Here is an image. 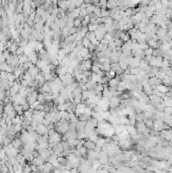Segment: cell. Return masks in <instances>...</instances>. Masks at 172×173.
I'll list each match as a JSON object with an SVG mask.
<instances>
[{
	"label": "cell",
	"instance_id": "37",
	"mask_svg": "<svg viewBox=\"0 0 172 173\" xmlns=\"http://www.w3.org/2000/svg\"><path fill=\"white\" fill-rule=\"evenodd\" d=\"M108 42H109V41H107V40H105V39H102V40L100 41V43H101L102 45H105V46H108Z\"/></svg>",
	"mask_w": 172,
	"mask_h": 173
},
{
	"label": "cell",
	"instance_id": "9",
	"mask_svg": "<svg viewBox=\"0 0 172 173\" xmlns=\"http://www.w3.org/2000/svg\"><path fill=\"white\" fill-rule=\"evenodd\" d=\"M118 82H119V79L118 78H116V77H113V78H111V79H109V81H108V87H111V88H117V85H118Z\"/></svg>",
	"mask_w": 172,
	"mask_h": 173
},
{
	"label": "cell",
	"instance_id": "30",
	"mask_svg": "<svg viewBox=\"0 0 172 173\" xmlns=\"http://www.w3.org/2000/svg\"><path fill=\"white\" fill-rule=\"evenodd\" d=\"M40 104H41V103H40V101L37 99V100H36V101H35L32 104H30L29 106H30V108H31V109H37V107H38Z\"/></svg>",
	"mask_w": 172,
	"mask_h": 173
},
{
	"label": "cell",
	"instance_id": "23",
	"mask_svg": "<svg viewBox=\"0 0 172 173\" xmlns=\"http://www.w3.org/2000/svg\"><path fill=\"white\" fill-rule=\"evenodd\" d=\"M81 43H82V46L85 47V48H88V47L91 45V42H90L86 37H84V38L81 40Z\"/></svg>",
	"mask_w": 172,
	"mask_h": 173
},
{
	"label": "cell",
	"instance_id": "27",
	"mask_svg": "<svg viewBox=\"0 0 172 173\" xmlns=\"http://www.w3.org/2000/svg\"><path fill=\"white\" fill-rule=\"evenodd\" d=\"M119 67H121V66H119L118 63H110V70H112V71H114V72H115V70H117Z\"/></svg>",
	"mask_w": 172,
	"mask_h": 173
},
{
	"label": "cell",
	"instance_id": "2",
	"mask_svg": "<svg viewBox=\"0 0 172 173\" xmlns=\"http://www.w3.org/2000/svg\"><path fill=\"white\" fill-rule=\"evenodd\" d=\"M59 77H60V79L62 80V83L64 84V86L69 85V84H71L72 82H74V78H73V75H72V74L67 73V74L62 75V76H59Z\"/></svg>",
	"mask_w": 172,
	"mask_h": 173
},
{
	"label": "cell",
	"instance_id": "7",
	"mask_svg": "<svg viewBox=\"0 0 172 173\" xmlns=\"http://www.w3.org/2000/svg\"><path fill=\"white\" fill-rule=\"evenodd\" d=\"M143 91L149 96L151 94H153V88L152 86L149 84V82H146V83H143Z\"/></svg>",
	"mask_w": 172,
	"mask_h": 173
},
{
	"label": "cell",
	"instance_id": "13",
	"mask_svg": "<svg viewBox=\"0 0 172 173\" xmlns=\"http://www.w3.org/2000/svg\"><path fill=\"white\" fill-rule=\"evenodd\" d=\"M133 56L138 57V58H140V59H144L145 54H144V51H143L142 49H138V50H136L135 52H133Z\"/></svg>",
	"mask_w": 172,
	"mask_h": 173
},
{
	"label": "cell",
	"instance_id": "31",
	"mask_svg": "<svg viewBox=\"0 0 172 173\" xmlns=\"http://www.w3.org/2000/svg\"><path fill=\"white\" fill-rule=\"evenodd\" d=\"M88 15V12H87V9L83 8V9H80V15L79 16H82V17H85Z\"/></svg>",
	"mask_w": 172,
	"mask_h": 173
},
{
	"label": "cell",
	"instance_id": "36",
	"mask_svg": "<svg viewBox=\"0 0 172 173\" xmlns=\"http://www.w3.org/2000/svg\"><path fill=\"white\" fill-rule=\"evenodd\" d=\"M5 61H6V58L4 57L3 53H1V54H0V64L3 63V62H5Z\"/></svg>",
	"mask_w": 172,
	"mask_h": 173
},
{
	"label": "cell",
	"instance_id": "15",
	"mask_svg": "<svg viewBox=\"0 0 172 173\" xmlns=\"http://www.w3.org/2000/svg\"><path fill=\"white\" fill-rule=\"evenodd\" d=\"M152 55L154 57H163L164 56V51H162L161 49H153Z\"/></svg>",
	"mask_w": 172,
	"mask_h": 173
},
{
	"label": "cell",
	"instance_id": "26",
	"mask_svg": "<svg viewBox=\"0 0 172 173\" xmlns=\"http://www.w3.org/2000/svg\"><path fill=\"white\" fill-rule=\"evenodd\" d=\"M8 67H9V64L5 61V62H3V63L0 64V71H6Z\"/></svg>",
	"mask_w": 172,
	"mask_h": 173
},
{
	"label": "cell",
	"instance_id": "5",
	"mask_svg": "<svg viewBox=\"0 0 172 173\" xmlns=\"http://www.w3.org/2000/svg\"><path fill=\"white\" fill-rule=\"evenodd\" d=\"M36 131H37V133H38L40 136H42V135H46V134H48V132H49V128H48L47 126H45L44 124H40V125H38V127H37Z\"/></svg>",
	"mask_w": 172,
	"mask_h": 173
},
{
	"label": "cell",
	"instance_id": "34",
	"mask_svg": "<svg viewBox=\"0 0 172 173\" xmlns=\"http://www.w3.org/2000/svg\"><path fill=\"white\" fill-rule=\"evenodd\" d=\"M103 39H105V40H107V41H110V40H112V38H111V33L107 31V32H106V33L104 34Z\"/></svg>",
	"mask_w": 172,
	"mask_h": 173
},
{
	"label": "cell",
	"instance_id": "8",
	"mask_svg": "<svg viewBox=\"0 0 172 173\" xmlns=\"http://www.w3.org/2000/svg\"><path fill=\"white\" fill-rule=\"evenodd\" d=\"M28 60H29L33 65H36L37 62H38V60H39V55H38V53H36L35 51H32V52L30 53V55L28 56Z\"/></svg>",
	"mask_w": 172,
	"mask_h": 173
},
{
	"label": "cell",
	"instance_id": "10",
	"mask_svg": "<svg viewBox=\"0 0 172 173\" xmlns=\"http://www.w3.org/2000/svg\"><path fill=\"white\" fill-rule=\"evenodd\" d=\"M126 131L131 135V136H134L137 134V129L135 126H132V125H127L126 126Z\"/></svg>",
	"mask_w": 172,
	"mask_h": 173
},
{
	"label": "cell",
	"instance_id": "11",
	"mask_svg": "<svg viewBox=\"0 0 172 173\" xmlns=\"http://www.w3.org/2000/svg\"><path fill=\"white\" fill-rule=\"evenodd\" d=\"M84 147H86L87 150H92L95 147V142L91 141L90 139H87V141H84Z\"/></svg>",
	"mask_w": 172,
	"mask_h": 173
},
{
	"label": "cell",
	"instance_id": "33",
	"mask_svg": "<svg viewBox=\"0 0 172 173\" xmlns=\"http://www.w3.org/2000/svg\"><path fill=\"white\" fill-rule=\"evenodd\" d=\"M152 53H153V49L152 48H148V49H146V50H144V54H145V56L146 55H152Z\"/></svg>",
	"mask_w": 172,
	"mask_h": 173
},
{
	"label": "cell",
	"instance_id": "25",
	"mask_svg": "<svg viewBox=\"0 0 172 173\" xmlns=\"http://www.w3.org/2000/svg\"><path fill=\"white\" fill-rule=\"evenodd\" d=\"M7 79H8L11 83H13V82H14V80H15V79H17V78L15 77V75L13 74V72H10V73H7Z\"/></svg>",
	"mask_w": 172,
	"mask_h": 173
},
{
	"label": "cell",
	"instance_id": "38",
	"mask_svg": "<svg viewBox=\"0 0 172 173\" xmlns=\"http://www.w3.org/2000/svg\"><path fill=\"white\" fill-rule=\"evenodd\" d=\"M93 150H94L95 152L99 153V152H100V151L102 150V148H101V147H98V146H96V145H95V147H94V149H93Z\"/></svg>",
	"mask_w": 172,
	"mask_h": 173
},
{
	"label": "cell",
	"instance_id": "4",
	"mask_svg": "<svg viewBox=\"0 0 172 173\" xmlns=\"http://www.w3.org/2000/svg\"><path fill=\"white\" fill-rule=\"evenodd\" d=\"M52 150H53V154H55V155H57V156H61V155H62V152L64 151V147H63L62 142L55 144L54 147L52 148Z\"/></svg>",
	"mask_w": 172,
	"mask_h": 173
},
{
	"label": "cell",
	"instance_id": "12",
	"mask_svg": "<svg viewBox=\"0 0 172 173\" xmlns=\"http://www.w3.org/2000/svg\"><path fill=\"white\" fill-rule=\"evenodd\" d=\"M27 71H28V72L30 73V75H31V76H32V77L35 78V77H36V76H37V75L39 74L40 68H38V67H36L35 65H32V66H31V67H30V68H29V69H28Z\"/></svg>",
	"mask_w": 172,
	"mask_h": 173
},
{
	"label": "cell",
	"instance_id": "39",
	"mask_svg": "<svg viewBox=\"0 0 172 173\" xmlns=\"http://www.w3.org/2000/svg\"><path fill=\"white\" fill-rule=\"evenodd\" d=\"M1 80H2V77H1V75H0V82H1Z\"/></svg>",
	"mask_w": 172,
	"mask_h": 173
},
{
	"label": "cell",
	"instance_id": "20",
	"mask_svg": "<svg viewBox=\"0 0 172 173\" xmlns=\"http://www.w3.org/2000/svg\"><path fill=\"white\" fill-rule=\"evenodd\" d=\"M38 100L40 101V103L41 104H45V102H47L46 101V96H45V93H40V94H38Z\"/></svg>",
	"mask_w": 172,
	"mask_h": 173
},
{
	"label": "cell",
	"instance_id": "32",
	"mask_svg": "<svg viewBox=\"0 0 172 173\" xmlns=\"http://www.w3.org/2000/svg\"><path fill=\"white\" fill-rule=\"evenodd\" d=\"M123 44H124V42H123L121 39L114 40V45H115L116 47H122V46H123Z\"/></svg>",
	"mask_w": 172,
	"mask_h": 173
},
{
	"label": "cell",
	"instance_id": "3",
	"mask_svg": "<svg viewBox=\"0 0 172 173\" xmlns=\"http://www.w3.org/2000/svg\"><path fill=\"white\" fill-rule=\"evenodd\" d=\"M62 141V137H61V135L59 134V133H55V134H53V135H50L49 136V143L50 144H57V143H60Z\"/></svg>",
	"mask_w": 172,
	"mask_h": 173
},
{
	"label": "cell",
	"instance_id": "18",
	"mask_svg": "<svg viewBox=\"0 0 172 173\" xmlns=\"http://www.w3.org/2000/svg\"><path fill=\"white\" fill-rule=\"evenodd\" d=\"M14 109H15V111H16V113H17L18 115H22L23 112H24L21 104H16V105H14Z\"/></svg>",
	"mask_w": 172,
	"mask_h": 173
},
{
	"label": "cell",
	"instance_id": "19",
	"mask_svg": "<svg viewBox=\"0 0 172 173\" xmlns=\"http://www.w3.org/2000/svg\"><path fill=\"white\" fill-rule=\"evenodd\" d=\"M106 143V141H105V139L104 138H99L98 137V139L96 140V142H95V145L96 146H98V147H103V145Z\"/></svg>",
	"mask_w": 172,
	"mask_h": 173
},
{
	"label": "cell",
	"instance_id": "1",
	"mask_svg": "<svg viewBox=\"0 0 172 173\" xmlns=\"http://www.w3.org/2000/svg\"><path fill=\"white\" fill-rule=\"evenodd\" d=\"M70 126V120H67L65 118H61L56 123V131L60 134H65Z\"/></svg>",
	"mask_w": 172,
	"mask_h": 173
},
{
	"label": "cell",
	"instance_id": "17",
	"mask_svg": "<svg viewBox=\"0 0 172 173\" xmlns=\"http://www.w3.org/2000/svg\"><path fill=\"white\" fill-rule=\"evenodd\" d=\"M11 144L14 146V147H16V148H22V142H21V140H20V138L19 139H15V140H13L12 142H11Z\"/></svg>",
	"mask_w": 172,
	"mask_h": 173
},
{
	"label": "cell",
	"instance_id": "16",
	"mask_svg": "<svg viewBox=\"0 0 172 173\" xmlns=\"http://www.w3.org/2000/svg\"><path fill=\"white\" fill-rule=\"evenodd\" d=\"M144 119H145V114H144L143 111L142 112H138L136 114V122L137 123H142V122H144Z\"/></svg>",
	"mask_w": 172,
	"mask_h": 173
},
{
	"label": "cell",
	"instance_id": "6",
	"mask_svg": "<svg viewBox=\"0 0 172 173\" xmlns=\"http://www.w3.org/2000/svg\"><path fill=\"white\" fill-rule=\"evenodd\" d=\"M148 82H149V84H150L151 86H157V85L162 84V80H161V79H159V78H158V77H156V76H154V77H150Z\"/></svg>",
	"mask_w": 172,
	"mask_h": 173
},
{
	"label": "cell",
	"instance_id": "14",
	"mask_svg": "<svg viewBox=\"0 0 172 173\" xmlns=\"http://www.w3.org/2000/svg\"><path fill=\"white\" fill-rule=\"evenodd\" d=\"M99 68H100L101 70H103L104 72H108V71H110V63H109V62L102 63V64H100Z\"/></svg>",
	"mask_w": 172,
	"mask_h": 173
},
{
	"label": "cell",
	"instance_id": "35",
	"mask_svg": "<svg viewBox=\"0 0 172 173\" xmlns=\"http://www.w3.org/2000/svg\"><path fill=\"white\" fill-rule=\"evenodd\" d=\"M152 58H153V55H146V56L144 57V60L147 61V62L149 63V62L152 60Z\"/></svg>",
	"mask_w": 172,
	"mask_h": 173
},
{
	"label": "cell",
	"instance_id": "28",
	"mask_svg": "<svg viewBox=\"0 0 172 173\" xmlns=\"http://www.w3.org/2000/svg\"><path fill=\"white\" fill-rule=\"evenodd\" d=\"M118 64H119L121 68H122V69H123L124 71H125V70H126V69H127V68L129 67V65H128V64H127V63H126L125 61H118Z\"/></svg>",
	"mask_w": 172,
	"mask_h": 173
},
{
	"label": "cell",
	"instance_id": "29",
	"mask_svg": "<svg viewBox=\"0 0 172 173\" xmlns=\"http://www.w3.org/2000/svg\"><path fill=\"white\" fill-rule=\"evenodd\" d=\"M6 151H5V149L3 148V149H1L0 150V160H3V159H6Z\"/></svg>",
	"mask_w": 172,
	"mask_h": 173
},
{
	"label": "cell",
	"instance_id": "22",
	"mask_svg": "<svg viewBox=\"0 0 172 173\" xmlns=\"http://www.w3.org/2000/svg\"><path fill=\"white\" fill-rule=\"evenodd\" d=\"M32 65H33V64H32V63L28 60V61H26L25 63H23V64H22V68H23V70H24V71H27V70H28V69H29Z\"/></svg>",
	"mask_w": 172,
	"mask_h": 173
},
{
	"label": "cell",
	"instance_id": "24",
	"mask_svg": "<svg viewBox=\"0 0 172 173\" xmlns=\"http://www.w3.org/2000/svg\"><path fill=\"white\" fill-rule=\"evenodd\" d=\"M98 25H99V24H97V23H94V24L89 23V24L87 25V27H88V30H89V31H95V30L98 28Z\"/></svg>",
	"mask_w": 172,
	"mask_h": 173
},
{
	"label": "cell",
	"instance_id": "21",
	"mask_svg": "<svg viewBox=\"0 0 172 173\" xmlns=\"http://www.w3.org/2000/svg\"><path fill=\"white\" fill-rule=\"evenodd\" d=\"M18 61H19V64H23L25 63L26 61H28V57L24 54H22L21 56H18Z\"/></svg>",
	"mask_w": 172,
	"mask_h": 173
}]
</instances>
